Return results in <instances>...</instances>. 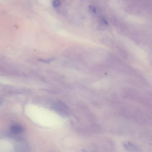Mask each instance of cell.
Wrapping results in <instances>:
<instances>
[{"mask_svg":"<svg viewBox=\"0 0 152 152\" xmlns=\"http://www.w3.org/2000/svg\"><path fill=\"white\" fill-rule=\"evenodd\" d=\"M102 22L105 25H108V22L106 19L104 18H102Z\"/></svg>","mask_w":152,"mask_h":152,"instance_id":"cell-5","label":"cell"},{"mask_svg":"<svg viewBox=\"0 0 152 152\" xmlns=\"http://www.w3.org/2000/svg\"><path fill=\"white\" fill-rule=\"evenodd\" d=\"M89 8L90 9L92 10L94 13H96V9L95 7L93 5H90L89 6Z\"/></svg>","mask_w":152,"mask_h":152,"instance_id":"cell-4","label":"cell"},{"mask_svg":"<svg viewBox=\"0 0 152 152\" xmlns=\"http://www.w3.org/2000/svg\"><path fill=\"white\" fill-rule=\"evenodd\" d=\"M10 130L14 134H19L23 131L24 129L23 127L20 125L15 124L11 126Z\"/></svg>","mask_w":152,"mask_h":152,"instance_id":"cell-2","label":"cell"},{"mask_svg":"<svg viewBox=\"0 0 152 152\" xmlns=\"http://www.w3.org/2000/svg\"><path fill=\"white\" fill-rule=\"evenodd\" d=\"M61 4V2L60 0H54L53 2L52 5L54 7H59Z\"/></svg>","mask_w":152,"mask_h":152,"instance_id":"cell-3","label":"cell"},{"mask_svg":"<svg viewBox=\"0 0 152 152\" xmlns=\"http://www.w3.org/2000/svg\"><path fill=\"white\" fill-rule=\"evenodd\" d=\"M123 146L128 151L139 152L141 151L140 148L135 144L131 142L126 141L123 143Z\"/></svg>","mask_w":152,"mask_h":152,"instance_id":"cell-1","label":"cell"}]
</instances>
